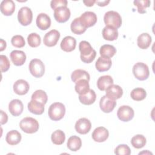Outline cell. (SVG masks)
Wrapping results in <instances>:
<instances>
[{
    "instance_id": "6da1fadb",
    "label": "cell",
    "mask_w": 155,
    "mask_h": 155,
    "mask_svg": "<svg viewBox=\"0 0 155 155\" xmlns=\"http://www.w3.org/2000/svg\"><path fill=\"white\" fill-rule=\"evenodd\" d=\"M79 49L81 53V59L83 62L89 64L94 61L96 56V51L92 48L88 42L86 41H81L79 45Z\"/></svg>"
},
{
    "instance_id": "7a4b0ae2",
    "label": "cell",
    "mask_w": 155,
    "mask_h": 155,
    "mask_svg": "<svg viewBox=\"0 0 155 155\" xmlns=\"http://www.w3.org/2000/svg\"><path fill=\"white\" fill-rule=\"evenodd\" d=\"M65 114V105L61 102L52 104L48 108V114L50 119L54 121H58L62 119Z\"/></svg>"
},
{
    "instance_id": "3957f363",
    "label": "cell",
    "mask_w": 155,
    "mask_h": 155,
    "mask_svg": "<svg viewBox=\"0 0 155 155\" xmlns=\"http://www.w3.org/2000/svg\"><path fill=\"white\" fill-rule=\"evenodd\" d=\"M19 127L24 132L32 134L38 131L39 125L36 119L31 117H26L21 120Z\"/></svg>"
},
{
    "instance_id": "277c9868",
    "label": "cell",
    "mask_w": 155,
    "mask_h": 155,
    "mask_svg": "<svg viewBox=\"0 0 155 155\" xmlns=\"http://www.w3.org/2000/svg\"><path fill=\"white\" fill-rule=\"evenodd\" d=\"M104 21L106 25L119 28L122 25V18L119 13L115 11H108L104 16Z\"/></svg>"
},
{
    "instance_id": "5b68a950",
    "label": "cell",
    "mask_w": 155,
    "mask_h": 155,
    "mask_svg": "<svg viewBox=\"0 0 155 155\" xmlns=\"http://www.w3.org/2000/svg\"><path fill=\"white\" fill-rule=\"evenodd\" d=\"M133 73L135 78L139 81H145L150 75V71L147 64L143 62H137L133 67Z\"/></svg>"
},
{
    "instance_id": "8992f818",
    "label": "cell",
    "mask_w": 155,
    "mask_h": 155,
    "mask_svg": "<svg viewBox=\"0 0 155 155\" xmlns=\"http://www.w3.org/2000/svg\"><path fill=\"white\" fill-rule=\"evenodd\" d=\"M29 70L35 78H41L45 73V65L42 61L39 59H33L29 63Z\"/></svg>"
},
{
    "instance_id": "52a82bcc",
    "label": "cell",
    "mask_w": 155,
    "mask_h": 155,
    "mask_svg": "<svg viewBox=\"0 0 155 155\" xmlns=\"http://www.w3.org/2000/svg\"><path fill=\"white\" fill-rule=\"evenodd\" d=\"M18 19L19 22L23 26L30 24L33 19L31 10L27 7H22L18 11Z\"/></svg>"
},
{
    "instance_id": "ba28073f",
    "label": "cell",
    "mask_w": 155,
    "mask_h": 155,
    "mask_svg": "<svg viewBox=\"0 0 155 155\" xmlns=\"http://www.w3.org/2000/svg\"><path fill=\"white\" fill-rule=\"evenodd\" d=\"M134 115L133 109L128 105H122L119 108L117 116L119 120L122 122H128L131 120Z\"/></svg>"
},
{
    "instance_id": "9c48e42d",
    "label": "cell",
    "mask_w": 155,
    "mask_h": 155,
    "mask_svg": "<svg viewBox=\"0 0 155 155\" xmlns=\"http://www.w3.org/2000/svg\"><path fill=\"white\" fill-rule=\"evenodd\" d=\"M79 18L81 24L86 28L93 26L97 19L96 15L94 12L90 11L84 12Z\"/></svg>"
},
{
    "instance_id": "30bf717a",
    "label": "cell",
    "mask_w": 155,
    "mask_h": 155,
    "mask_svg": "<svg viewBox=\"0 0 155 155\" xmlns=\"http://www.w3.org/2000/svg\"><path fill=\"white\" fill-rule=\"evenodd\" d=\"M71 15L70 10L67 7L57 8L54 10V17L55 20L59 23L67 22Z\"/></svg>"
},
{
    "instance_id": "8fae6325",
    "label": "cell",
    "mask_w": 155,
    "mask_h": 155,
    "mask_svg": "<svg viewBox=\"0 0 155 155\" xmlns=\"http://www.w3.org/2000/svg\"><path fill=\"white\" fill-rule=\"evenodd\" d=\"M60 36V33L58 30H51L45 35L43 39L44 44L49 47H53L58 43Z\"/></svg>"
},
{
    "instance_id": "7c38bea8",
    "label": "cell",
    "mask_w": 155,
    "mask_h": 155,
    "mask_svg": "<svg viewBox=\"0 0 155 155\" xmlns=\"http://www.w3.org/2000/svg\"><path fill=\"white\" fill-rule=\"evenodd\" d=\"M76 132L81 134H85L88 133L91 128V124L89 119L82 117L76 121L74 126Z\"/></svg>"
},
{
    "instance_id": "4fadbf2b",
    "label": "cell",
    "mask_w": 155,
    "mask_h": 155,
    "mask_svg": "<svg viewBox=\"0 0 155 155\" xmlns=\"http://www.w3.org/2000/svg\"><path fill=\"white\" fill-rule=\"evenodd\" d=\"M116 105V102L115 100L111 99L107 97L105 95L103 96L99 102V106L101 110L105 113H109L111 112Z\"/></svg>"
},
{
    "instance_id": "5bb4252c",
    "label": "cell",
    "mask_w": 155,
    "mask_h": 155,
    "mask_svg": "<svg viewBox=\"0 0 155 155\" xmlns=\"http://www.w3.org/2000/svg\"><path fill=\"white\" fill-rule=\"evenodd\" d=\"M105 91V96L113 100H116L120 98L123 94V90L118 85L112 84L110 85Z\"/></svg>"
},
{
    "instance_id": "9a60e30c",
    "label": "cell",
    "mask_w": 155,
    "mask_h": 155,
    "mask_svg": "<svg viewBox=\"0 0 155 155\" xmlns=\"http://www.w3.org/2000/svg\"><path fill=\"white\" fill-rule=\"evenodd\" d=\"M109 136V132L104 127H99L94 129L92 133V138L95 142H102L105 141Z\"/></svg>"
},
{
    "instance_id": "2e32d148",
    "label": "cell",
    "mask_w": 155,
    "mask_h": 155,
    "mask_svg": "<svg viewBox=\"0 0 155 155\" xmlns=\"http://www.w3.org/2000/svg\"><path fill=\"white\" fill-rule=\"evenodd\" d=\"M10 57L12 62L16 66L22 65L26 61V54L21 50H15L10 53Z\"/></svg>"
},
{
    "instance_id": "e0dca14e",
    "label": "cell",
    "mask_w": 155,
    "mask_h": 155,
    "mask_svg": "<svg viewBox=\"0 0 155 155\" xmlns=\"http://www.w3.org/2000/svg\"><path fill=\"white\" fill-rule=\"evenodd\" d=\"M13 91L18 95H24L27 94L29 90V84L24 79H19L13 84Z\"/></svg>"
},
{
    "instance_id": "ac0fdd59",
    "label": "cell",
    "mask_w": 155,
    "mask_h": 155,
    "mask_svg": "<svg viewBox=\"0 0 155 155\" xmlns=\"http://www.w3.org/2000/svg\"><path fill=\"white\" fill-rule=\"evenodd\" d=\"M24 105L19 99H13L8 104V110L13 116H18L22 114Z\"/></svg>"
},
{
    "instance_id": "d6986e66",
    "label": "cell",
    "mask_w": 155,
    "mask_h": 155,
    "mask_svg": "<svg viewBox=\"0 0 155 155\" xmlns=\"http://www.w3.org/2000/svg\"><path fill=\"white\" fill-rule=\"evenodd\" d=\"M36 22L37 27L39 29L45 30H47L51 25V19L46 13H41L38 15Z\"/></svg>"
},
{
    "instance_id": "ffe728a7",
    "label": "cell",
    "mask_w": 155,
    "mask_h": 155,
    "mask_svg": "<svg viewBox=\"0 0 155 155\" xmlns=\"http://www.w3.org/2000/svg\"><path fill=\"white\" fill-rule=\"evenodd\" d=\"M61 49L66 52H71L74 50L76 46V41L74 38L67 36L63 38L60 44Z\"/></svg>"
},
{
    "instance_id": "44dd1931",
    "label": "cell",
    "mask_w": 155,
    "mask_h": 155,
    "mask_svg": "<svg viewBox=\"0 0 155 155\" xmlns=\"http://www.w3.org/2000/svg\"><path fill=\"white\" fill-rule=\"evenodd\" d=\"M112 65V62L110 58H105L99 57L97 59L95 67L96 70L99 72H104L110 70Z\"/></svg>"
},
{
    "instance_id": "7402d4cb",
    "label": "cell",
    "mask_w": 155,
    "mask_h": 155,
    "mask_svg": "<svg viewBox=\"0 0 155 155\" xmlns=\"http://www.w3.org/2000/svg\"><path fill=\"white\" fill-rule=\"evenodd\" d=\"M0 9L5 16H10L15 10V2L12 0H4L1 2Z\"/></svg>"
},
{
    "instance_id": "603a6c76",
    "label": "cell",
    "mask_w": 155,
    "mask_h": 155,
    "mask_svg": "<svg viewBox=\"0 0 155 155\" xmlns=\"http://www.w3.org/2000/svg\"><path fill=\"white\" fill-rule=\"evenodd\" d=\"M28 110L34 114L41 115L44 111V104L38 101L31 99L28 104Z\"/></svg>"
},
{
    "instance_id": "cb8c5ba5",
    "label": "cell",
    "mask_w": 155,
    "mask_h": 155,
    "mask_svg": "<svg viewBox=\"0 0 155 155\" xmlns=\"http://www.w3.org/2000/svg\"><path fill=\"white\" fill-rule=\"evenodd\" d=\"M102 36L104 39L113 41L116 40L118 38L117 29L111 27L106 25L102 30Z\"/></svg>"
},
{
    "instance_id": "d4e9b609",
    "label": "cell",
    "mask_w": 155,
    "mask_h": 155,
    "mask_svg": "<svg viewBox=\"0 0 155 155\" xmlns=\"http://www.w3.org/2000/svg\"><path fill=\"white\" fill-rule=\"evenodd\" d=\"M151 36L147 33L140 34L137 39V44L138 47L141 49L148 48L151 43Z\"/></svg>"
},
{
    "instance_id": "484cf974",
    "label": "cell",
    "mask_w": 155,
    "mask_h": 155,
    "mask_svg": "<svg viewBox=\"0 0 155 155\" xmlns=\"http://www.w3.org/2000/svg\"><path fill=\"white\" fill-rule=\"evenodd\" d=\"M5 140L10 145H17L21 140V134L17 130H11L7 133Z\"/></svg>"
},
{
    "instance_id": "4316f807",
    "label": "cell",
    "mask_w": 155,
    "mask_h": 155,
    "mask_svg": "<svg viewBox=\"0 0 155 155\" xmlns=\"http://www.w3.org/2000/svg\"><path fill=\"white\" fill-rule=\"evenodd\" d=\"M96 99V94L93 90H90L83 95H79V101L84 105H89L93 104Z\"/></svg>"
},
{
    "instance_id": "83f0119b",
    "label": "cell",
    "mask_w": 155,
    "mask_h": 155,
    "mask_svg": "<svg viewBox=\"0 0 155 155\" xmlns=\"http://www.w3.org/2000/svg\"><path fill=\"white\" fill-rule=\"evenodd\" d=\"M112 84H113V79L110 75L102 76L97 81V87L101 91H105Z\"/></svg>"
},
{
    "instance_id": "f1b7e54d",
    "label": "cell",
    "mask_w": 155,
    "mask_h": 155,
    "mask_svg": "<svg viewBox=\"0 0 155 155\" xmlns=\"http://www.w3.org/2000/svg\"><path fill=\"white\" fill-rule=\"evenodd\" d=\"M67 145L70 151H77L82 146L81 139L77 136H72L68 138Z\"/></svg>"
},
{
    "instance_id": "f546056e",
    "label": "cell",
    "mask_w": 155,
    "mask_h": 155,
    "mask_svg": "<svg viewBox=\"0 0 155 155\" xmlns=\"http://www.w3.org/2000/svg\"><path fill=\"white\" fill-rule=\"evenodd\" d=\"M71 81L74 83H76L78 81L81 79H86L89 81L90 79V76L87 71L78 69L73 71L71 74Z\"/></svg>"
},
{
    "instance_id": "4dcf8cb0",
    "label": "cell",
    "mask_w": 155,
    "mask_h": 155,
    "mask_svg": "<svg viewBox=\"0 0 155 155\" xmlns=\"http://www.w3.org/2000/svg\"><path fill=\"white\" fill-rule=\"evenodd\" d=\"M99 53L101 57L110 58L116 53V49L113 45L110 44H105L100 48Z\"/></svg>"
},
{
    "instance_id": "1f68e13d",
    "label": "cell",
    "mask_w": 155,
    "mask_h": 155,
    "mask_svg": "<svg viewBox=\"0 0 155 155\" xmlns=\"http://www.w3.org/2000/svg\"><path fill=\"white\" fill-rule=\"evenodd\" d=\"M75 91L79 95L85 94L90 90V85L88 81L86 79L78 81L74 87Z\"/></svg>"
},
{
    "instance_id": "d6a6232c",
    "label": "cell",
    "mask_w": 155,
    "mask_h": 155,
    "mask_svg": "<svg viewBox=\"0 0 155 155\" xmlns=\"http://www.w3.org/2000/svg\"><path fill=\"white\" fill-rule=\"evenodd\" d=\"M70 28L71 31L76 35H81L87 30V28H85L81 24L79 18H76L72 21Z\"/></svg>"
},
{
    "instance_id": "836d02e7",
    "label": "cell",
    "mask_w": 155,
    "mask_h": 155,
    "mask_svg": "<svg viewBox=\"0 0 155 155\" xmlns=\"http://www.w3.org/2000/svg\"><path fill=\"white\" fill-rule=\"evenodd\" d=\"M51 140L55 145H62L65 140V134L63 131L57 130L51 134Z\"/></svg>"
},
{
    "instance_id": "e575fe53",
    "label": "cell",
    "mask_w": 155,
    "mask_h": 155,
    "mask_svg": "<svg viewBox=\"0 0 155 155\" xmlns=\"http://www.w3.org/2000/svg\"><path fill=\"white\" fill-rule=\"evenodd\" d=\"M147 142L146 138L142 134H137L133 136L131 139V143L132 146L137 149H140L143 147Z\"/></svg>"
},
{
    "instance_id": "d590c367",
    "label": "cell",
    "mask_w": 155,
    "mask_h": 155,
    "mask_svg": "<svg viewBox=\"0 0 155 155\" xmlns=\"http://www.w3.org/2000/svg\"><path fill=\"white\" fill-rule=\"evenodd\" d=\"M130 96L133 100L136 101H140L146 97L147 92L145 90L142 88H136L131 91Z\"/></svg>"
},
{
    "instance_id": "8d00e7d4",
    "label": "cell",
    "mask_w": 155,
    "mask_h": 155,
    "mask_svg": "<svg viewBox=\"0 0 155 155\" xmlns=\"http://www.w3.org/2000/svg\"><path fill=\"white\" fill-rule=\"evenodd\" d=\"M133 3L137 7L138 13L143 14L147 12L146 8L150 6L151 1L149 0H135Z\"/></svg>"
},
{
    "instance_id": "74e56055",
    "label": "cell",
    "mask_w": 155,
    "mask_h": 155,
    "mask_svg": "<svg viewBox=\"0 0 155 155\" xmlns=\"http://www.w3.org/2000/svg\"><path fill=\"white\" fill-rule=\"evenodd\" d=\"M31 99L38 101L45 105L47 102L48 96L44 90H36L31 95Z\"/></svg>"
},
{
    "instance_id": "f35d334b",
    "label": "cell",
    "mask_w": 155,
    "mask_h": 155,
    "mask_svg": "<svg viewBox=\"0 0 155 155\" xmlns=\"http://www.w3.org/2000/svg\"><path fill=\"white\" fill-rule=\"evenodd\" d=\"M27 42L31 47H37L41 44V37L38 34L36 33H31L29 34L27 37Z\"/></svg>"
},
{
    "instance_id": "ab89813d",
    "label": "cell",
    "mask_w": 155,
    "mask_h": 155,
    "mask_svg": "<svg viewBox=\"0 0 155 155\" xmlns=\"http://www.w3.org/2000/svg\"><path fill=\"white\" fill-rule=\"evenodd\" d=\"M11 43L13 46L16 48H22L25 44L24 38L21 35H15L13 36L11 39Z\"/></svg>"
},
{
    "instance_id": "60d3db41",
    "label": "cell",
    "mask_w": 155,
    "mask_h": 155,
    "mask_svg": "<svg viewBox=\"0 0 155 155\" xmlns=\"http://www.w3.org/2000/svg\"><path fill=\"white\" fill-rule=\"evenodd\" d=\"M114 153L117 155H130L131 150L127 145L120 144L114 149Z\"/></svg>"
},
{
    "instance_id": "b9f144b4",
    "label": "cell",
    "mask_w": 155,
    "mask_h": 155,
    "mask_svg": "<svg viewBox=\"0 0 155 155\" xmlns=\"http://www.w3.org/2000/svg\"><path fill=\"white\" fill-rule=\"evenodd\" d=\"M0 60H1V71L2 73L7 71L10 66V62L8 59L5 55L1 54L0 55Z\"/></svg>"
},
{
    "instance_id": "7bdbcfd3",
    "label": "cell",
    "mask_w": 155,
    "mask_h": 155,
    "mask_svg": "<svg viewBox=\"0 0 155 155\" xmlns=\"http://www.w3.org/2000/svg\"><path fill=\"white\" fill-rule=\"evenodd\" d=\"M68 2L66 0H53L50 2V6L54 10L61 7H67Z\"/></svg>"
},
{
    "instance_id": "ee69618b",
    "label": "cell",
    "mask_w": 155,
    "mask_h": 155,
    "mask_svg": "<svg viewBox=\"0 0 155 155\" xmlns=\"http://www.w3.org/2000/svg\"><path fill=\"white\" fill-rule=\"evenodd\" d=\"M1 124L3 125L5 124V123H7V120H8V116L7 114L4 112L2 110H1Z\"/></svg>"
},
{
    "instance_id": "f6af8a7d",
    "label": "cell",
    "mask_w": 155,
    "mask_h": 155,
    "mask_svg": "<svg viewBox=\"0 0 155 155\" xmlns=\"http://www.w3.org/2000/svg\"><path fill=\"white\" fill-rule=\"evenodd\" d=\"M110 1H96V3L100 7H104L110 3Z\"/></svg>"
},
{
    "instance_id": "bcb514c9",
    "label": "cell",
    "mask_w": 155,
    "mask_h": 155,
    "mask_svg": "<svg viewBox=\"0 0 155 155\" xmlns=\"http://www.w3.org/2000/svg\"><path fill=\"white\" fill-rule=\"evenodd\" d=\"M84 4L88 7H91L94 5V4L96 2V1L94 0H90V1H83Z\"/></svg>"
},
{
    "instance_id": "7dc6e473",
    "label": "cell",
    "mask_w": 155,
    "mask_h": 155,
    "mask_svg": "<svg viewBox=\"0 0 155 155\" xmlns=\"http://www.w3.org/2000/svg\"><path fill=\"white\" fill-rule=\"evenodd\" d=\"M0 41H1V43H0L1 44V49H0V51H2L4 49H5L7 44H6V42L5 41H4L2 39H1Z\"/></svg>"
}]
</instances>
